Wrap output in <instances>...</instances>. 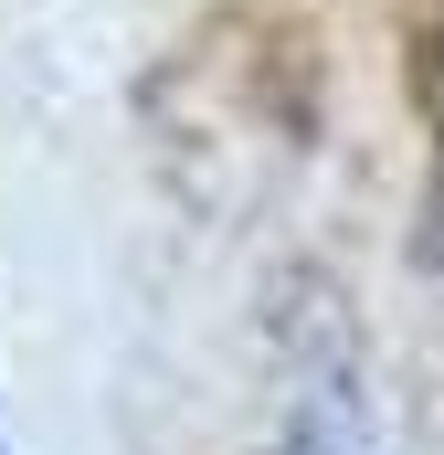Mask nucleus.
<instances>
[{
	"instance_id": "1",
	"label": "nucleus",
	"mask_w": 444,
	"mask_h": 455,
	"mask_svg": "<svg viewBox=\"0 0 444 455\" xmlns=\"http://www.w3.org/2000/svg\"><path fill=\"white\" fill-rule=\"evenodd\" d=\"M286 455H360V435H349L338 403H307V424H297V445H286Z\"/></svg>"
}]
</instances>
